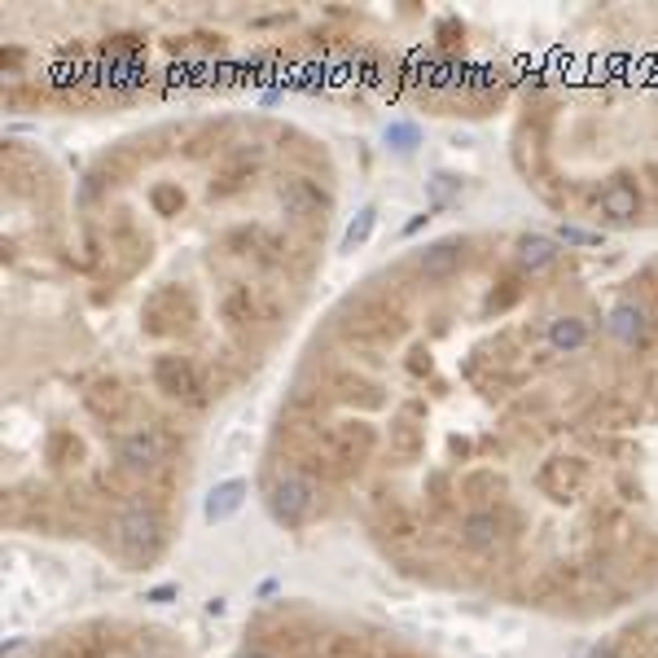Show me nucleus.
I'll list each match as a JSON object with an SVG mask.
<instances>
[{
	"instance_id": "obj_1",
	"label": "nucleus",
	"mask_w": 658,
	"mask_h": 658,
	"mask_svg": "<svg viewBox=\"0 0 658 658\" xmlns=\"http://www.w3.org/2000/svg\"><path fill=\"white\" fill-rule=\"evenodd\" d=\"M605 333H610L619 347L636 351V347H645V342H649L654 320H649L645 303H636V298H619V303L610 307V316H605Z\"/></svg>"
},
{
	"instance_id": "obj_2",
	"label": "nucleus",
	"mask_w": 658,
	"mask_h": 658,
	"mask_svg": "<svg viewBox=\"0 0 658 658\" xmlns=\"http://www.w3.org/2000/svg\"><path fill=\"white\" fill-rule=\"evenodd\" d=\"M158 522L145 513V509H132V513H123L118 522H114V544L132 557V561H145V557H154V548H158Z\"/></svg>"
},
{
	"instance_id": "obj_3",
	"label": "nucleus",
	"mask_w": 658,
	"mask_h": 658,
	"mask_svg": "<svg viewBox=\"0 0 658 658\" xmlns=\"http://www.w3.org/2000/svg\"><path fill=\"white\" fill-rule=\"evenodd\" d=\"M268 504H272V513L281 518V522H303L307 513H311V504H316V487L303 478V474H285L276 487H272V496H268Z\"/></svg>"
},
{
	"instance_id": "obj_4",
	"label": "nucleus",
	"mask_w": 658,
	"mask_h": 658,
	"mask_svg": "<svg viewBox=\"0 0 658 658\" xmlns=\"http://www.w3.org/2000/svg\"><path fill=\"white\" fill-rule=\"evenodd\" d=\"M496 540H500V518L491 509H469L461 518V544L465 548L487 553V548H496Z\"/></svg>"
},
{
	"instance_id": "obj_5",
	"label": "nucleus",
	"mask_w": 658,
	"mask_h": 658,
	"mask_svg": "<svg viewBox=\"0 0 658 658\" xmlns=\"http://www.w3.org/2000/svg\"><path fill=\"white\" fill-rule=\"evenodd\" d=\"M597 206H601V215H605V219H636V211H640L636 184H632V180H610V184L601 189Z\"/></svg>"
},
{
	"instance_id": "obj_6",
	"label": "nucleus",
	"mask_w": 658,
	"mask_h": 658,
	"mask_svg": "<svg viewBox=\"0 0 658 658\" xmlns=\"http://www.w3.org/2000/svg\"><path fill=\"white\" fill-rule=\"evenodd\" d=\"M583 342H588V325H583L579 316H553V320H548V347H553V351L570 355V351H579Z\"/></svg>"
},
{
	"instance_id": "obj_7",
	"label": "nucleus",
	"mask_w": 658,
	"mask_h": 658,
	"mask_svg": "<svg viewBox=\"0 0 658 658\" xmlns=\"http://www.w3.org/2000/svg\"><path fill=\"white\" fill-rule=\"evenodd\" d=\"M518 263H522L526 272H544L548 263H557V241H553V237H540V232L522 237V241H518Z\"/></svg>"
},
{
	"instance_id": "obj_8",
	"label": "nucleus",
	"mask_w": 658,
	"mask_h": 658,
	"mask_svg": "<svg viewBox=\"0 0 658 658\" xmlns=\"http://www.w3.org/2000/svg\"><path fill=\"white\" fill-rule=\"evenodd\" d=\"M237 504H241V487L228 483V487H219V500H211V518H224V513L237 509Z\"/></svg>"
},
{
	"instance_id": "obj_9",
	"label": "nucleus",
	"mask_w": 658,
	"mask_h": 658,
	"mask_svg": "<svg viewBox=\"0 0 658 658\" xmlns=\"http://www.w3.org/2000/svg\"><path fill=\"white\" fill-rule=\"evenodd\" d=\"M583 658H623V654H619L614 645H592V649H588Z\"/></svg>"
}]
</instances>
